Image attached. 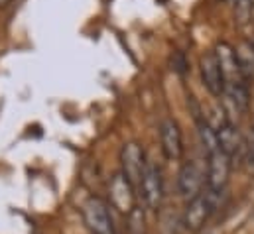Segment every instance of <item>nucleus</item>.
<instances>
[{
	"mask_svg": "<svg viewBox=\"0 0 254 234\" xmlns=\"http://www.w3.org/2000/svg\"><path fill=\"white\" fill-rule=\"evenodd\" d=\"M223 193H211V191H203L199 193L197 197H193L188 201L186 205V211H184V227L191 231V233H197L205 227V223L209 221V217L215 213L217 209V201L221 199Z\"/></svg>",
	"mask_w": 254,
	"mask_h": 234,
	"instance_id": "f257e3e1",
	"label": "nucleus"
},
{
	"mask_svg": "<svg viewBox=\"0 0 254 234\" xmlns=\"http://www.w3.org/2000/svg\"><path fill=\"white\" fill-rule=\"evenodd\" d=\"M81 215L89 234H117L113 215L103 199L89 197L81 207Z\"/></svg>",
	"mask_w": 254,
	"mask_h": 234,
	"instance_id": "f03ea898",
	"label": "nucleus"
},
{
	"mask_svg": "<svg viewBox=\"0 0 254 234\" xmlns=\"http://www.w3.org/2000/svg\"><path fill=\"white\" fill-rule=\"evenodd\" d=\"M142 201L146 205L148 211H158L162 201H164V176L158 164H154L152 160L146 162V168L142 172V179L138 183Z\"/></svg>",
	"mask_w": 254,
	"mask_h": 234,
	"instance_id": "7ed1b4c3",
	"label": "nucleus"
},
{
	"mask_svg": "<svg viewBox=\"0 0 254 234\" xmlns=\"http://www.w3.org/2000/svg\"><path fill=\"white\" fill-rule=\"evenodd\" d=\"M215 132H217V140H219V146H221V152L231 160V164H243V154H245V138L243 134L239 132V128L223 118L219 122V126H215Z\"/></svg>",
	"mask_w": 254,
	"mask_h": 234,
	"instance_id": "20e7f679",
	"label": "nucleus"
},
{
	"mask_svg": "<svg viewBox=\"0 0 254 234\" xmlns=\"http://www.w3.org/2000/svg\"><path fill=\"white\" fill-rule=\"evenodd\" d=\"M207 158V172H205V185H207V191L211 193H225L227 185H229V177H231V170H233V164L231 160L221 152H213Z\"/></svg>",
	"mask_w": 254,
	"mask_h": 234,
	"instance_id": "39448f33",
	"label": "nucleus"
},
{
	"mask_svg": "<svg viewBox=\"0 0 254 234\" xmlns=\"http://www.w3.org/2000/svg\"><path fill=\"white\" fill-rule=\"evenodd\" d=\"M109 201H111L113 209H117L119 213H123L127 217L136 209V187L121 172L111 177Z\"/></svg>",
	"mask_w": 254,
	"mask_h": 234,
	"instance_id": "423d86ee",
	"label": "nucleus"
},
{
	"mask_svg": "<svg viewBox=\"0 0 254 234\" xmlns=\"http://www.w3.org/2000/svg\"><path fill=\"white\" fill-rule=\"evenodd\" d=\"M213 56L219 63V69H221V75H223V89L225 87H233V85H241V83H247L241 69H239V63H237V56H235V48L227 42H219L215 48H213ZM249 85V83H247Z\"/></svg>",
	"mask_w": 254,
	"mask_h": 234,
	"instance_id": "0eeeda50",
	"label": "nucleus"
},
{
	"mask_svg": "<svg viewBox=\"0 0 254 234\" xmlns=\"http://www.w3.org/2000/svg\"><path fill=\"white\" fill-rule=\"evenodd\" d=\"M146 154L138 142H127L121 150V174L138 189L142 172L146 168Z\"/></svg>",
	"mask_w": 254,
	"mask_h": 234,
	"instance_id": "6e6552de",
	"label": "nucleus"
},
{
	"mask_svg": "<svg viewBox=\"0 0 254 234\" xmlns=\"http://www.w3.org/2000/svg\"><path fill=\"white\" fill-rule=\"evenodd\" d=\"M160 144L168 162H180L184 158V136L174 118H164L160 122Z\"/></svg>",
	"mask_w": 254,
	"mask_h": 234,
	"instance_id": "1a4fd4ad",
	"label": "nucleus"
},
{
	"mask_svg": "<svg viewBox=\"0 0 254 234\" xmlns=\"http://www.w3.org/2000/svg\"><path fill=\"white\" fill-rule=\"evenodd\" d=\"M203 185H205V172L197 166V162H193V160L184 162L180 176H178L180 195L190 201L193 197H197L199 193H203Z\"/></svg>",
	"mask_w": 254,
	"mask_h": 234,
	"instance_id": "9d476101",
	"label": "nucleus"
},
{
	"mask_svg": "<svg viewBox=\"0 0 254 234\" xmlns=\"http://www.w3.org/2000/svg\"><path fill=\"white\" fill-rule=\"evenodd\" d=\"M199 71H201V81L205 85V89L221 99L223 97V75H221V69H219V63L213 56V52H205L201 59H199Z\"/></svg>",
	"mask_w": 254,
	"mask_h": 234,
	"instance_id": "9b49d317",
	"label": "nucleus"
},
{
	"mask_svg": "<svg viewBox=\"0 0 254 234\" xmlns=\"http://www.w3.org/2000/svg\"><path fill=\"white\" fill-rule=\"evenodd\" d=\"M235 56H237V63H239V69L245 77V81L251 85L254 81V48L253 42H241L237 48H235Z\"/></svg>",
	"mask_w": 254,
	"mask_h": 234,
	"instance_id": "f8f14e48",
	"label": "nucleus"
},
{
	"mask_svg": "<svg viewBox=\"0 0 254 234\" xmlns=\"http://www.w3.org/2000/svg\"><path fill=\"white\" fill-rule=\"evenodd\" d=\"M235 20L239 26H249L254 16V0H235L233 2Z\"/></svg>",
	"mask_w": 254,
	"mask_h": 234,
	"instance_id": "ddd939ff",
	"label": "nucleus"
},
{
	"mask_svg": "<svg viewBox=\"0 0 254 234\" xmlns=\"http://www.w3.org/2000/svg\"><path fill=\"white\" fill-rule=\"evenodd\" d=\"M172 69L178 73V75H186L190 71V63H188V58L184 52H176L172 56Z\"/></svg>",
	"mask_w": 254,
	"mask_h": 234,
	"instance_id": "4468645a",
	"label": "nucleus"
},
{
	"mask_svg": "<svg viewBox=\"0 0 254 234\" xmlns=\"http://www.w3.org/2000/svg\"><path fill=\"white\" fill-rule=\"evenodd\" d=\"M128 219H130V231L132 234H144V215H142V211L136 207L130 215H128Z\"/></svg>",
	"mask_w": 254,
	"mask_h": 234,
	"instance_id": "2eb2a0df",
	"label": "nucleus"
},
{
	"mask_svg": "<svg viewBox=\"0 0 254 234\" xmlns=\"http://www.w3.org/2000/svg\"><path fill=\"white\" fill-rule=\"evenodd\" d=\"M243 164L249 166L251 174H254V140H245V154H243Z\"/></svg>",
	"mask_w": 254,
	"mask_h": 234,
	"instance_id": "dca6fc26",
	"label": "nucleus"
},
{
	"mask_svg": "<svg viewBox=\"0 0 254 234\" xmlns=\"http://www.w3.org/2000/svg\"><path fill=\"white\" fill-rule=\"evenodd\" d=\"M12 0H0V8H4V6H8Z\"/></svg>",
	"mask_w": 254,
	"mask_h": 234,
	"instance_id": "f3484780",
	"label": "nucleus"
},
{
	"mask_svg": "<svg viewBox=\"0 0 254 234\" xmlns=\"http://www.w3.org/2000/svg\"><path fill=\"white\" fill-rule=\"evenodd\" d=\"M225 2H231V4H233V2H235V0H225Z\"/></svg>",
	"mask_w": 254,
	"mask_h": 234,
	"instance_id": "a211bd4d",
	"label": "nucleus"
},
{
	"mask_svg": "<svg viewBox=\"0 0 254 234\" xmlns=\"http://www.w3.org/2000/svg\"><path fill=\"white\" fill-rule=\"evenodd\" d=\"M253 48H254V42H253Z\"/></svg>",
	"mask_w": 254,
	"mask_h": 234,
	"instance_id": "6ab92c4d",
	"label": "nucleus"
}]
</instances>
